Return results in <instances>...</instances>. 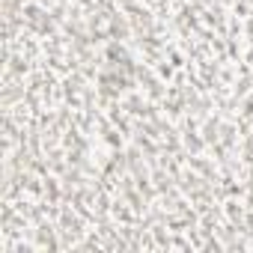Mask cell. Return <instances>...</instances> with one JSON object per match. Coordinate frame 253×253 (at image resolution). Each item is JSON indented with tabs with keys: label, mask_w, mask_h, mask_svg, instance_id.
<instances>
[]
</instances>
